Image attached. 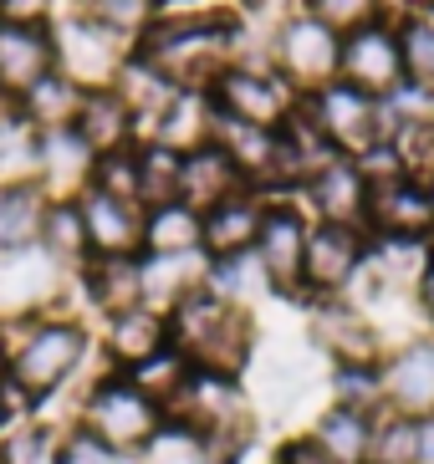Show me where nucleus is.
<instances>
[{
    "mask_svg": "<svg viewBox=\"0 0 434 464\" xmlns=\"http://www.w3.org/2000/svg\"><path fill=\"white\" fill-rule=\"evenodd\" d=\"M169 347V316L149 312V306H133L123 316L103 322V337H97V353L108 362V372H133L143 368L149 357H159Z\"/></svg>",
    "mask_w": 434,
    "mask_h": 464,
    "instance_id": "nucleus-20",
    "label": "nucleus"
},
{
    "mask_svg": "<svg viewBox=\"0 0 434 464\" xmlns=\"http://www.w3.org/2000/svg\"><path fill=\"white\" fill-rule=\"evenodd\" d=\"M21 413H26V409H21V403H15V398L5 393V388H0V434H5L11 423H21Z\"/></svg>",
    "mask_w": 434,
    "mask_h": 464,
    "instance_id": "nucleus-51",
    "label": "nucleus"
},
{
    "mask_svg": "<svg viewBox=\"0 0 434 464\" xmlns=\"http://www.w3.org/2000/svg\"><path fill=\"white\" fill-rule=\"evenodd\" d=\"M210 128H215V102L210 92H179L174 108L163 112L159 123H153V143H169V149L190 153L200 143H210Z\"/></svg>",
    "mask_w": 434,
    "mask_h": 464,
    "instance_id": "nucleus-31",
    "label": "nucleus"
},
{
    "mask_svg": "<svg viewBox=\"0 0 434 464\" xmlns=\"http://www.w3.org/2000/svg\"><path fill=\"white\" fill-rule=\"evenodd\" d=\"M5 184H41V133L21 112H0V189Z\"/></svg>",
    "mask_w": 434,
    "mask_h": 464,
    "instance_id": "nucleus-33",
    "label": "nucleus"
},
{
    "mask_svg": "<svg viewBox=\"0 0 434 464\" xmlns=\"http://www.w3.org/2000/svg\"><path fill=\"white\" fill-rule=\"evenodd\" d=\"M143 250L153 256H184L200 250V215L190 205H159L143 219Z\"/></svg>",
    "mask_w": 434,
    "mask_h": 464,
    "instance_id": "nucleus-36",
    "label": "nucleus"
},
{
    "mask_svg": "<svg viewBox=\"0 0 434 464\" xmlns=\"http://www.w3.org/2000/svg\"><path fill=\"white\" fill-rule=\"evenodd\" d=\"M52 42H56V72L72 77L82 92L113 87L118 82V72H123V62L133 56V42H123L118 31H108L87 11L52 21Z\"/></svg>",
    "mask_w": 434,
    "mask_h": 464,
    "instance_id": "nucleus-7",
    "label": "nucleus"
},
{
    "mask_svg": "<svg viewBox=\"0 0 434 464\" xmlns=\"http://www.w3.org/2000/svg\"><path fill=\"white\" fill-rule=\"evenodd\" d=\"M15 112H21L36 133H62V128L77 123L82 87L72 82V77H62V72H52V77H41V82L15 102Z\"/></svg>",
    "mask_w": 434,
    "mask_h": 464,
    "instance_id": "nucleus-30",
    "label": "nucleus"
},
{
    "mask_svg": "<svg viewBox=\"0 0 434 464\" xmlns=\"http://www.w3.org/2000/svg\"><path fill=\"white\" fill-rule=\"evenodd\" d=\"M113 92L123 97V102H128V112H133L138 118V128H153L163 118V112L174 108V97H179V87L169 82V77H163L159 67H149V62H143V56H128V62H123V72H118V82H113Z\"/></svg>",
    "mask_w": 434,
    "mask_h": 464,
    "instance_id": "nucleus-27",
    "label": "nucleus"
},
{
    "mask_svg": "<svg viewBox=\"0 0 434 464\" xmlns=\"http://www.w3.org/2000/svg\"><path fill=\"white\" fill-rule=\"evenodd\" d=\"M301 112L312 118L317 133H322L342 159H358V153H368L373 143L389 138L383 102H379V97H368V92H358V87H348L342 77L301 97Z\"/></svg>",
    "mask_w": 434,
    "mask_h": 464,
    "instance_id": "nucleus-9",
    "label": "nucleus"
},
{
    "mask_svg": "<svg viewBox=\"0 0 434 464\" xmlns=\"http://www.w3.org/2000/svg\"><path fill=\"white\" fill-rule=\"evenodd\" d=\"M307 230H312V219L301 215L297 199H281V194H276L271 205H266V219H261V235H256V250H251V256L261 260V271H266V281H271L276 296L301 301Z\"/></svg>",
    "mask_w": 434,
    "mask_h": 464,
    "instance_id": "nucleus-13",
    "label": "nucleus"
},
{
    "mask_svg": "<svg viewBox=\"0 0 434 464\" xmlns=\"http://www.w3.org/2000/svg\"><path fill=\"white\" fill-rule=\"evenodd\" d=\"M82 11L93 15V21H103L108 31H118L123 42H138L159 21L163 0H82Z\"/></svg>",
    "mask_w": 434,
    "mask_h": 464,
    "instance_id": "nucleus-42",
    "label": "nucleus"
},
{
    "mask_svg": "<svg viewBox=\"0 0 434 464\" xmlns=\"http://www.w3.org/2000/svg\"><path fill=\"white\" fill-rule=\"evenodd\" d=\"M77 291L103 322L143 306V266L138 256H93L77 271Z\"/></svg>",
    "mask_w": 434,
    "mask_h": 464,
    "instance_id": "nucleus-22",
    "label": "nucleus"
},
{
    "mask_svg": "<svg viewBox=\"0 0 434 464\" xmlns=\"http://www.w3.org/2000/svg\"><path fill=\"white\" fill-rule=\"evenodd\" d=\"M368 235L389 240H429L434 235V194L424 179L404 174L368 189Z\"/></svg>",
    "mask_w": 434,
    "mask_h": 464,
    "instance_id": "nucleus-16",
    "label": "nucleus"
},
{
    "mask_svg": "<svg viewBox=\"0 0 434 464\" xmlns=\"http://www.w3.org/2000/svg\"><path fill=\"white\" fill-rule=\"evenodd\" d=\"M215 112L235 118V123H256V128H281L297 112L301 97L271 72V62H235L231 72H220V82L210 87Z\"/></svg>",
    "mask_w": 434,
    "mask_h": 464,
    "instance_id": "nucleus-10",
    "label": "nucleus"
},
{
    "mask_svg": "<svg viewBox=\"0 0 434 464\" xmlns=\"http://www.w3.org/2000/svg\"><path fill=\"white\" fill-rule=\"evenodd\" d=\"M368 464H419V419L404 413H383L373 429V450Z\"/></svg>",
    "mask_w": 434,
    "mask_h": 464,
    "instance_id": "nucleus-43",
    "label": "nucleus"
},
{
    "mask_svg": "<svg viewBox=\"0 0 434 464\" xmlns=\"http://www.w3.org/2000/svg\"><path fill=\"white\" fill-rule=\"evenodd\" d=\"M307 342L327 357V368H338V362H383V353H389L383 327L348 296L307 301Z\"/></svg>",
    "mask_w": 434,
    "mask_h": 464,
    "instance_id": "nucleus-11",
    "label": "nucleus"
},
{
    "mask_svg": "<svg viewBox=\"0 0 434 464\" xmlns=\"http://www.w3.org/2000/svg\"><path fill=\"white\" fill-rule=\"evenodd\" d=\"M72 286H77V271H67L41 246L11 250V256H0V322L5 327L36 322V316L56 312V301L67 296Z\"/></svg>",
    "mask_w": 434,
    "mask_h": 464,
    "instance_id": "nucleus-8",
    "label": "nucleus"
},
{
    "mask_svg": "<svg viewBox=\"0 0 434 464\" xmlns=\"http://www.w3.org/2000/svg\"><path fill=\"white\" fill-rule=\"evenodd\" d=\"M419 464H434V413L419 419Z\"/></svg>",
    "mask_w": 434,
    "mask_h": 464,
    "instance_id": "nucleus-52",
    "label": "nucleus"
},
{
    "mask_svg": "<svg viewBox=\"0 0 434 464\" xmlns=\"http://www.w3.org/2000/svg\"><path fill=\"white\" fill-rule=\"evenodd\" d=\"M138 464H220V459L204 450L194 434H184V429H174V423H163V434L138 454Z\"/></svg>",
    "mask_w": 434,
    "mask_h": 464,
    "instance_id": "nucleus-46",
    "label": "nucleus"
},
{
    "mask_svg": "<svg viewBox=\"0 0 434 464\" xmlns=\"http://www.w3.org/2000/svg\"><path fill=\"white\" fill-rule=\"evenodd\" d=\"M327 403H332V409L368 413V419L389 413L379 362H338V368H327Z\"/></svg>",
    "mask_w": 434,
    "mask_h": 464,
    "instance_id": "nucleus-34",
    "label": "nucleus"
},
{
    "mask_svg": "<svg viewBox=\"0 0 434 464\" xmlns=\"http://www.w3.org/2000/svg\"><path fill=\"white\" fill-rule=\"evenodd\" d=\"M52 464H138V459L108 450L97 434H87L82 423H72V429H62V439H56V459Z\"/></svg>",
    "mask_w": 434,
    "mask_h": 464,
    "instance_id": "nucleus-47",
    "label": "nucleus"
},
{
    "mask_svg": "<svg viewBox=\"0 0 434 464\" xmlns=\"http://www.w3.org/2000/svg\"><path fill=\"white\" fill-rule=\"evenodd\" d=\"M404 15H434V0H394Z\"/></svg>",
    "mask_w": 434,
    "mask_h": 464,
    "instance_id": "nucleus-54",
    "label": "nucleus"
},
{
    "mask_svg": "<svg viewBox=\"0 0 434 464\" xmlns=\"http://www.w3.org/2000/svg\"><path fill=\"white\" fill-rule=\"evenodd\" d=\"M93 327L72 312H46L36 322H21L11 342V372L0 388L21 409H41L77 382L82 362L93 357Z\"/></svg>",
    "mask_w": 434,
    "mask_h": 464,
    "instance_id": "nucleus-2",
    "label": "nucleus"
},
{
    "mask_svg": "<svg viewBox=\"0 0 434 464\" xmlns=\"http://www.w3.org/2000/svg\"><path fill=\"white\" fill-rule=\"evenodd\" d=\"M271 464H338V459H332V454H327L312 434H291L281 450L271 454Z\"/></svg>",
    "mask_w": 434,
    "mask_h": 464,
    "instance_id": "nucleus-49",
    "label": "nucleus"
},
{
    "mask_svg": "<svg viewBox=\"0 0 434 464\" xmlns=\"http://www.w3.org/2000/svg\"><path fill=\"white\" fill-rule=\"evenodd\" d=\"M379 419H383V413H379ZM379 419L353 413V409H332V403H327L307 434H312L338 464H368V450H373V429H379Z\"/></svg>",
    "mask_w": 434,
    "mask_h": 464,
    "instance_id": "nucleus-29",
    "label": "nucleus"
},
{
    "mask_svg": "<svg viewBox=\"0 0 434 464\" xmlns=\"http://www.w3.org/2000/svg\"><path fill=\"white\" fill-rule=\"evenodd\" d=\"M204 286H210V291H220V296H225V301H235V306H245V312H251V306H256L261 296H276L256 256L210 260V276H204Z\"/></svg>",
    "mask_w": 434,
    "mask_h": 464,
    "instance_id": "nucleus-37",
    "label": "nucleus"
},
{
    "mask_svg": "<svg viewBox=\"0 0 434 464\" xmlns=\"http://www.w3.org/2000/svg\"><path fill=\"white\" fill-rule=\"evenodd\" d=\"M138 266H143V306L159 316H169L210 276V256L204 250H184V256H153V250H143Z\"/></svg>",
    "mask_w": 434,
    "mask_h": 464,
    "instance_id": "nucleus-25",
    "label": "nucleus"
},
{
    "mask_svg": "<svg viewBox=\"0 0 434 464\" xmlns=\"http://www.w3.org/2000/svg\"><path fill=\"white\" fill-rule=\"evenodd\" d=\"M399 56H404V82L434 92V15H399Z\"/></svg>",
    "mask_w": 434,
    "mask_h": 464,
    "instance_id": "nucleus-38",
    "label": "nucleus"
},
{
    "mask_svg": "<svg viewBox=\"0 0 434 464\" xmlns=\"http://www.w3.org/2000/svg\"><path fill=\"white\" fill-rule=\"evenodd\" d=\"M133 52L159 67L179 92H210L220 72L241 62V21L231 11H194V15H163L133 42Z\"/></svg>",
    "mask_w": 434,
    "mask_h": 464,
    "instance_id": "nucleus-1",
    "label": "nucleus"
},
{
    "mask_svg": "<svg viewBox=\"0 0 434 464\" xmlns=\"http://www.w3.org/2000/svg\"><path fill=\"white\" fill-rule=\"evenodd\" d=\"M41 250L56 256L67 271H82L93 260V246H87V225H82L77 199H52L46 205V219H41Z\"/></svg>",
    "mask_w": 434,
    "mask_h": 464,
    "instance_id": "nucleus-35",
    "label": "nucleus"
},
{
    "mask_svg": "<svg viewBox=\"0 0 434 464\" xmlns=\"http://www.w3.org/2000/svg\"><path fill=\"white\" fill-rule=\"evenodd\" d=\"M414 306H419V316L434 327V256H429V266H424V276L414 281Z\"/></svg>",
    "mask_w": 434,
    "mask_h": 464,
    "instance_id": "nucleus-50",
    "label": "nucleus"
},
{
    "mask_svg": "<svg viewBox=\"0 0 434 464\" xmlns=\"http://www.w3.org/2000/svg\"><path fill=\"white\" fill-rule=\"evenodd\" d=\"M251 189L245 184V174L231 164V153L220 149V143H200V149L184 153V184H179V205H190L194 215H204V209L225 205L231 194Z\"/></svg>",
    "mask_w": 434,
    "mask_h": 464,
    "instance_id": "nucleus-23",
    "label": "nucleus"
},
{
    "mask_svg": "<svg viewBox=\"0 0 434 464\" xmlns=\"http://www.w3.org/2000/svg\"><path fill=\"white\" fill-rule=\"evenodd\" d=\"M312 362H307V357H271V362H266V368H261V403H266V409L271 413H281V409H297L301 398H307V388H312Z\"/></svg>",
    "mask_w": 434,
    "mask_h": 464,
    "instance_id": "nucleus-39",
    "label": "nucleus"
},
{
    "mask_svg": "<svg viewBox=\"0 0 434 464\" xmlns=\"http://www.w3.org/2000/svg\"><path fill=\"white\" fill-rule=\"evenodd\" d=\"M368 256V235L348 230V225H327L312 219L307 230V256H301V306L327 296H348Z\"/></svg>",
    "mask_w": 434,
    "mask_h": 464,
    "instance_id": "nucleus-12",
    "label": "nucleus"
},
{
    "mask_svg": "<svg viewBox=\"0 0 434 464\" xmlns=\"http://www.w3.org/2000/svg\"><path fill=\"white\" fill-rule=\"evenodd\" d=\"M56 72L52 26H0V97H21Z\"/></svg>",
    "mask_w": 434,
    "mask_h": 464,
    "instance_id": "nucleus-21",
    "label": "nucleus"
},
{
    "mask_svg": "<svg viewBox=\"0 0 434 464\" xmlns=\"http://www.w3.org/2000/svg\"><path fill=\"white\" fill-rule=\"evenodd\" d=\"M93 189L113 199H133L138 205V143L123 153H103L93 164Z\"/></svg>",
    "mask_w": 434,
    "mask_h": 464,
    "instance_id": "nucleus-45",
    "label": "nucleus"
},
{
    "mask_svg": "<svg viewBox=\"0 0 434 464\" xmlns=\"http://www.w3.org/2000/svg\"><path fill=\"white\" fill-rule=\"evenodd\" d=\"M77 423L87 429V434L103 439L108 450L138 459V454L163 434V409L143 393V388H138L133 378H128V372H108V368H103L87 388H82Z\"/></svg>",
    "mask_w": 434,
    "mask_h": 464,
    "instance_id": "nucleus-5",
    "label": "nucleus"
},
{
    "mask_svg": "<svg viewBox=\"0 0 434 464\" xmlns=\"http://www.w3.org/2000/svg\"><path fill=\"white\" fill-rule=\"evenodd\" d=\"M307 205H312V219H327V225H348V230L368 235V179L353 159H332L322 174H312L301 184Z\"/></svg>",
    "mask_w": 434,
    "mask_h": 464,
    "instance_id": "nucleus-18",
    "label": "nucleus"
},
{
    "mask_svg": "<svg viewBox=\"0 0 434 464\" xmlns=\"http://www.w3.org/2000/svg\"><path fill=\"white\" fill-rule=\"evenodd\" d=\"M383 372V403L404 419H429L434 413V337L394 342L379 362Z\"/></svg>",
    "mask_w": 434,
    "mask_h": 464,
    "instance_id": "nucleus-15",
    "label": "nucleus"
},
{
    "mask_svg": "<svg viewBox=\"0 0 434 464\" xmlns=\"http://www.w3.org/2000/svg\"><path fill=\"white\" fill-rule=\"evenodd\" d=\"M266 205H271V194L241 189V194H231L225 205L204 209L200 215V250L210 260L251 256V250H256V235H261V219H266Z\"/></svg>",
    "mask_w": 434,
    "mask_h": 464,
    "instance_id": "nucleus-17",
    "label": "nucleus"
},
{
    "mask_svg": "<svg viewBox=\"0 0 434 464\" xmlns=\"http://www.w3.org/2000/svg\"><path fill=\"white\" fill-rule=\"evenodd\" d=\"M46 189L41 184H5L0 189V256L41 246V219H46Z\"/></svg>",
    "mask_w": 434,
    "mask_h": 464,
    "instance_id": "nucleus-28",
    "label": "nucleus"
},
{
    "mask_svg": "<svg viewBox=\"0 0 434 464\" xmlns=\"http://www.w3.org/2000/svg\"><path fill=\"white\" fill-rule=\"evenodd\" d=\"M56 0H0V26H52Z\"/></svg>",
    "mask_w": 434,
    "mask_h": 464,
    "instance_id": "nucleus-48",
    "label": "nucleus"
},
{
    "mask_svg": "<svg viewBox=\"0 0 434 464\" xmlns=\"http://www.w3.org/2000/svg\"><path fill=\"white\" fill-rule=\"evenodd\" d=\"M163 423L194 434L220 464H235L256 444V398L245 393V378L225 372H190V382L163 409Z\"/></svg>",
    "mask_w": 434,
    "mask_h": 464,
    "instance_id": "nucleus-4",
    "label": "nucleus"
},
{
    "mask_svg": "<svg viewBox=\"0 0 434 464\" xmlns=\"http://www.w3.org/2000/svg\"><path fill=\"white\" fill-rule=\"evenodd\" d=\"M77 209H82V225H87L93 256H143V219H149L143 205L87 189L77 199Z\"/></svg>",
    "mask_w": 434,
    "mask_h": 464,
    "instance_id": "nucleus-19",
    "label": "nucleus"
},
{
    "mask_svg": "<svg viewBox=\"0 0 434 464\" xmlns=\"http://www.w3.org/2000/svg\"><path fill=\"white\" fill-rule=\"evenodd\" d=\"M190 372H194V368H190V357L179 353L174 342H169L159 357H149V362H143V368H133L128 378H133L138 388H143L153 403H159V409H169V403H174V393L184 388V382H190Z\"/></svg>",
    "mask_w": 434,
    "mask_h": 464,
    "instance_id": "nucleus-41",
    "label": "nucleus"
},
{
    "mask_svg": "<svg viewBox=\"0 0 434 464\" xmlns=\"http://www.w3.org/2000/svg\"><path fill=\"white\" fill-rule=\"evenodd\" d=\"M11 342H15V327L0 322V382H5V372H11Z\"/></svg>",
    "mask_w": 434,
    "mask_h": 464,
    "instance_id": "nucleus-53",
    "label": "nucleus"
},
{
    "mask_svg": "<svg viewBox=\"0 0 434 464\" xmlns=\"http://www.w3.org/2000/svg\"><path fill=\"white\" fill-rule=\"evenodd\" d=\"M429 194H434V179H429Z\"/></svg>",
    "mask_w": 434,
    "mask_h": 464,
    "instance_id": "nucleus-55",
    "label": "nucleus"
},
{
    "mask_svg": "<svg viewBox=\"0 0 434 464\" xmlns=\"http://www.w3.org/2000/svg\"><path fill=\"white\" fill-rule=\"evenodd\" d=\"M338 77L348 87H358V92L368 97H394L399 87H404V56H399V31L394 21L383 15V21H373V26H358L342 36V67Z\"/></svg>",
    "mask_w": 434,
    "mask_h": 464,
    "instance_id": "nucleus-14",
    "label": "nucleus"
},
{
    "mask_svg": "<svg viewBox=\"0 0 434 464\" xmlns=\"http://www.w3.org/2000/svg\"><path fill=\"white\" fill-rule=\"evenodd\" d=\"M169 342L190 357L194 372L245 378L251 357H256V316L235 306V301H225L220 291L194 286L169 312Z\"/></svg>",
    "mask_w": 434,
    "mask_h": 464,
    "instance_id": "nucleus-3",
    "label": "nucleus"
},
{
    "mask_svg": "<svg viewBox=\"0 0 434 464\" xmlns=\"http://www.w3.org/2000/svg\"><path fill=\"white\" fill-rule=\"evenodd\" d=\"M383 5H389V0H307L301 11L317 15V21H322V26H332L338 36H348V31H358V26L383 21Z\"/></svg>",
    "mask_w": 434,
    "mask_h": 464,
    "instance_id": "nucleus-44",
    "label": "nucleus"
},
{
    "mask_svg": "<svg viewBox=\"0 0 434 464\" xmlns=\"http://www.w3.org/2000/svg\"><path fill=\"white\" fill-rule=\"evenodd\" d=\"M271 72L281 77L297 97L317 92V87L338 82V67H342V36L332 26H322L317 15L297 11L286 15L281 26L271 31Z\"/></svg>",
    "mask_w": 434,
    "mask_h": 464,
    "instance_id": "nucleus-6",
    "label": "nucleus"
},
{
    "mask_svg": "<svg viewBox=\"0 0 434 464\" xmlns=\"http://www.w3.org/2000/svg\"><path fill=\"white\" fill-rule=\"evenodd\" d=\"M93 164L97 153L77 138V128L41 133V189H46V199H82L93 189Z\"/></svg>",
    "mask_w": 434,
    "mask_h": 464,
    "instance_id": "nucleus-24",
    "label": "nucleus"
},
{
    "mask_svg": "<svg viewBox=\"0 0 434 464\" xmlns=\"http://www.w3.org/2000/svg\"><path fill=\"white\" fill-rule=\"evenodd\" d=\"M77 138L87 143V149L103 159V153H123L138 143V118L128 112V102H123L113 87H97V92H82V112H77Z\"/></svg>",
    "mask_w": 434,
    "mask_h": 464,
    "instance_id": "nucleus-26",
    "label": "nucleus"
},
{
    "mask_svg": "<svg viewBox=\"0 0 434 464\" xmlns=\"http://www.w3.org/2000/svg\"><path fill=\"white\" fill-rule=\"evenodd\" d=\"M179 184H184V153L169 143H153V138L138 143V205H179Z\"/></svg>",
    "mask_w": 434,
    "mask_h": 464,
    "instance_id": "nucleus-32",
    "label": "nucleus"
},
{
    "mask_svg": "<svg viewBox=\"0 0 434 464\" xmlns=\"http://www.w3.org/2000/svg\"><path fill=\"white\" fill-rule=\"evenodd\" d=\"M56 439H62V429H52L41 419H21L0 434V464H52Z\"/></svg>",
    "mask_w": 434,
    "mask_h": 464,
    "instance_id": "nucleus-40",
    "label": "nucleus"
}]
</instances>
